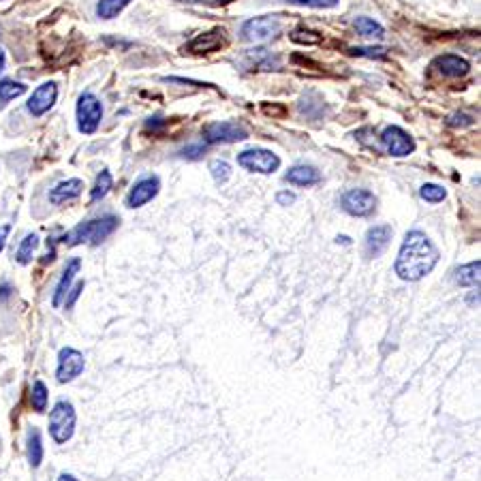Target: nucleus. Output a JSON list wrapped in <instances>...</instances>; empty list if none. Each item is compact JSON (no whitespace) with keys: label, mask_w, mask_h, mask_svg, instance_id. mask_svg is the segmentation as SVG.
I'll use <instances>...</instances> for the list:
<instances>
[{"label":"nucleus","mask_w":481,"mask_h":481,"mask_svg":"<svg viewBox=\"0 0 481 481\" xmlns=\"http://www.w3.org/2000/svg\"><path fill=\"white\" fill-rule=\"evenodd\" d=\"M437 263H439V248L430 242V238L421 231H409L398 250L396 274L402 281L415 283L432 272Z\"/></svg>","instance_id":"f257e3e1"},{"label":"nucleus","mask_w":481,"mask_h":481,"mask_svg":"<svg viewBox=\"0 0 481 481\" xmlns=\"http://www.w3.org/2000/svg\"><path fill=\"white\" fill-rule=\"evenodd\" d=\"M118 218L114 214L100 216V218H92L86 220L82 225H78L75 229H71L62 242L67 246H78V244H100L105 238H110L116 229H118Z\"/></svg>","instance_id":"f03ea898"},{"label":"nucleus","mask_w":481,"mask_h":481,"mask_svg":"<svg viewBox=\"0 0 481 481\" xmlns=\"http://www.w3.org/2000/svg\"><path fill=\"white\" fill-rule=\"evenodd\" d=\"M75 432V409L69 400H58L49 413V435L56 443H67Z\"/></svg>","instance_id":"7ed1b4c3"},{"label":"nucleus","mask_w":481,"mask_h":481,"mask_svg":"<svg viewBox=\"0 0 481 481\" xmlns=\"http://www.w3.org/2000/svg\"><path fill=\"white\" fill-rule=\"evenodd\" d=\"M75 116H78V129L84 135L96 133L100 120H103V103L92 94L84 92L78 98V107H75Z\"/></svg>","instance_id":"20e7f679"},{"label":"nucleus","mask_w":481,"mask_h":481,"mask_svg":"<svg viewBox=\"0 0 481 481\" xmlns=\"http://www.w3.org/2000/svg\"><path fill=\"white\" fill-rule=\"evenodd\" d=\"M283 28V21L278 15H261L244 21L242 26V39L248 43H265L274 39Z\"/></svg>","instance_id":"39448f33"},{"label":"nucleus","mask_w":481,"mask_h":481,"mask_svg":"<svg viewBox=\"0 0 481 481\" xmlns=\"http://www.w3.org/2000/svg\"><path fill=\"white\" fill-rule=\"evenodd\" d=\"M238 165L252 171V173H274L278 167H281V159H278L274 152H270V150L252 148V150L240 152Z\"/></svg>","instance_id":"423d86ee"},{"label":"nucleus","mask_w":481,"mask_h":481,"mask_svg":"<svg viewBox=\"0 0 481 481\" xmlns=\"http://www.w3.org/2000/svg\"><path fill=\"white\" fill-rule=\"evenodd\" d=\"M248 137V131L238 122H210L204 129L206 143H234L244 141Z\"/></svg>","instance_id":"0eeeda50"},{"label":"nucleus","mask_w":481,"mask_h":481,"mask_svg":"<svg viewBox=\"0 0 481 481\" xmlns=\"http://www.w3.org/2000/svg\"><path fill=\"white\" fill-rule=\"evenodd\" d=\"M340 206L351 216H368L376 208V197L366 189H351L342 195Z\"/></svg>","instance_id":"6e6552de"},{"label":"nucleus","mask_w":481,"mask_h":481,"mask_svg":"<svg viewBox=\"0 0 481 481\" xmlns=\"http://www.w3.org/2000/svg\"><path fill=\"white\" fill-rule=\"evenodd\" d=\"M84 372V356L73 347H64L58 353V368L56 376L60 383H69Z\"/></svg>","instance_id":"1a4fd4ad"},{"label":"nucleus","mask_w":481,"mask_h":481,"mask_svg":"<svg viewBox=\"0 0 481 481\" xmlns=\"http://www.w3.org/2000/svg\"><path fill=\"white\" fill-rule=\"evenodd\" d=\"M381 143L392 157H409L415 150L413 137L407 131H402L400 126H387L381 133Z\"/></svg>","instance_id":"9d476101"},{"label":"nucleus","mask_w":481,"mask_h":481,"mask_svg":"<svg viewBox=\"0 0 481 481\" xmlns=\"http://www.w3.org/2000/svg\"><path fill=\"white\" fill-rule=\"evenodd\" d=\"M56 98H58V86H56V82H45V84H41L35 92H33V96L28 98V112L33 114V116H43V114H47L49 110L54 107V103H56Z\"/></svg>","instance_id":"9b49d317"},{"label":"nucleus","mask_w":481,"mask_h":481,"mask_svg":"<svg viewBox=\"0 0 481 481\" xmlns=\"http://www.w3.org/2000/svg\"><path fill=\"white\" fill-rule=\"evenodd\" d=\"M161 189V182L157 175H148V178H141L139 182H135V186L129 191V195H126V206L129 208H141L146 206L148 201H152L157 197Z\"/></svg>","instance_id":"f8f14e48"},{"label":"nucleus","mask_w":481,"mask_h":481,"mask_svg":"<svg viewBox=\"0 0 481 481\" xmlns=\"http://www.w3.org/2000/svg\"><path fill=\"white\" fill-rule=\"evenodd\" d=\"M392 227L390 225H376L370 227L366 234V255L368 257H378L381 252L390 246L392 240Z\"/></svg>","instance_id":"ddd939ff"},{"label":"nucleus","mask_w":481,"mask_h":481,"mask_svg":"<svg viewBox=\"0 0 481 481\" xmlns=\"http://www.w3.org/2000/svg\"><path fill=\"white\" fill-rule=\"evenodd\" d=\"M84 191V182L80 178H69V180H62L58 182L52 191H49V201L52 204H67V201L80 197Z\"/></svg>","instance_id":"4468645a"},{"label":"nucleus","mask_w":481,"mask_h":481,"mask_svg":"<svg viewBox=\"0 0 481 481\" xmlns=\"http://www.w3.org/2000/svg\"><path fill=\"white\" fill-rule=\"evenodd\" d=\"M435 67L445 75V78H462V75L469 73L471 64L469 60L455 56V54H445V56H439L435 60Z\"/></svg>","instance_id":"2eb2a0df"},{"label":"nucleus","mask_w":481,"mask_h":481,"mask_svg":"<svg viewBox=\"0 0 481 481\" xmlns=\"http://www.w3.org/2000/svg\"><path fill=\"white\" fill-rule=\"evenodd\" d=\"M285 180L295 186H313L321 182V173L311 165H295L287 171Z\"/></svg>","instance_id":"dca6fc26"},{"label":"nucleus","mask_w":481,"mask_h":481,"mask_svg":"<svg viewBox=\"0 0 481 481\" xmlns=\"http://www.w3.org/2000/svg\"><path fill=\"white\" fill-rule=\"evenodd\" d=\"M220 45H222V30L214 28L210 33H204V35L195 37L189 43V52H193V54H208V52H214V49H218Z\"/></svg>","instance_id":"f3484780"},{"label":"nucleus","mask_w":481,"mask_h":481,"mask_svg":"<svg viewBox=\"0 0 481 481\" xmlns=\"http://www.w3.org/2000/svg\"><path fill=\"white\" fill-rule=\"evenodd\" d=\"M80 268H82V261H80V259H71V261H69V265L64 268V272H62V278L58 281V285H56V291H54V297H52L54 308H60V304H62V299H64L67 291L71 289V283H73L75 274L80 272Z\"/></svg>","instance_id":"a211bd4d"},{"label":"nucleus","mask_w":481,"mask_h":481,"mask_svg":"<svg viewBox=\"0 0 481 481\" xmlns=\"http://www.w3.org/2000/svg\"><path fill=\"white\" fill-rule=\"evenodd\" d=\"M479 270H481V261H471L462 268L455 270V283L460 287H479Z\"/></svg>","instance_id":"6ab92c4d"},{"label":"nucleus","mask_w":481,"mask_h":481,"mask_svg":"<svg viewBox=\"0 0 481 481\" xmlns=\"http://www.w3.org/2000/svg\"><path fill=\"white\" fill-rule=\"evenodd\" d=\"M131 0H98L96 5V15L100 19H114L118 13L124 11V7L129 5Z\"/></svg>","instance_id":"aec40b11"},{"label":"nucleus","mask_w":481,"mask_h":481,"mask_svg":"<svg viewBox=\"0 0 481 481\" xmlns=\"http://www.w3.org/2000/svg\"><path fill=\"white\" fill-rule=\"evenodd\" d=\"M24 92H26V86H24L21 82H15V80H0V107L7 105L9 100L21 96Z\"/></svg>","instance_id":"412c9836"},{"label":"nucleus","mask_w":481,"mask_h":481,"mask_svg":"<svg viewBox=\"0 0 481 481\" xmlns=\"http://www.w3.org/2000/svg\"><path fill=\"white\" fill-rule=\"evenodd\" d=\"M356 28H358V33L362 35V37H370V39H383V35H385V30H383V26L378 21H374L372 17H358L356 21Z\"/></svg>","instance_id":"4be33fe9"},{"label":"nucleus","mask_w":481,"mask_h":481,"mask_svg":"<svg viewBox=\"0 0 481 481\" xmlns=\"http://www.w3.org/2000/svg\"><path fill=\"white\" fill-rule=\"evenodd\" d=\"M26 443H28V462L37 469L43 460V443H41V435L37 428H30Z\"/></svg>","instance_id":"5701e85b"},{"label":"nucleus","mask_w":481,"mask_h":481,"mask_svg":"<svg viewBox=\"0 0 481 481\" xmlns=\"http://www.w3.org/2000/svg\"><path fill=\"white\" fill-rule=\"evenodd\" d=\"M37 246H39V238L35 236V234H28L26 238L21 240V244H19V248H17V261L21 263V265H26V263H30L33 261V255H35V250H37Z\"/></svg>","instance_id":"b1692460"},{"label":"nucleus","mask_w":481,"mask_h":481,"mask_svg":"<svg viewBox=\"0 0 481 481\" xmlns=\"http://www.w3.org/2000/svg\"><path fill=\"white\" fill-rule=\"evenodd\" d=\"M112 184H114L112 173H110L107 169H103V171H100V173L96 175V182H94V186H92V191H90V199H92V201L103 199V197L110 193Z\"/></svg>","instance_id":"393cba45"},{"label":"nucleus","mask_w":481,"mask_h":481,"mask_svg":"<svg viewBox=\"0 0 481 481\" xmlns=\"http://www.w3.org/2000/svg\"><path fill=\"white\" fill-rule=\"evenodd\" d=\"M30 402H33V409L37 413H43L47 409V387L43 381H35L33 383V394H30Z\"/></svg>","instance_id":"a878e982"},{"label":"nucleus","mask_w":481,"mask_h":481,"mask_svg":"<svg viewBox=\"0 0 481 481\" xmlns=\"http://www.w3.org/2000/svg\"><path fill=\"white\" fill-rule=\"evenodd\" d=\"M419 195H421V199L428 201V204H439V201H443L447 197V191L439 184H423L419 189Z\"/></svg>","instance_id":"bb28decb"},{"label":"nucleus","mask_w":481,"mask_h":481,"mask_svg":"<svg viewBox=\"0 0 481 481\" xmlns=\"http://www.w3.org/2000/svg\"><path fill=\"white\" fill-rule=\"evenodd\" d=\"M291 39L299 45H319L323 37L315 30H308V28H295L291 33Z\"/></svg>","instance_id":"cd10ccee"},{"label":"nucleus","mask_w":481,"mask_h":481,"mask_svg":"<svg viewBox=\"0 0 481 481\" xmlns=\"http://www.w3.org/2000/svg\"><path fill=\"white\" fill-rule=\"evenodd\" d=\"M210 171H212V178L222 184L229 180V175H231V165L227 163V161H212L210 163Z\"/></svg>","instance_id":"c85d7f7f"},{"label":"nucleus","mask_w":481,"mask_h":481,"mask_svg":"<svg viewBox=\"0 0 481 481\" xmlns=\"http://www.w3.org/2000/svg\"><path fill=\"white\" fill-rule=\"evenodd\" d=\"M349 54L360 56V58H385L387 49L385 47H351Z\"/></svg>","instance_id":"c756f323"},{"label":"nucleus","mask_w":481,"mask_h":481,"mask_svg":"<svg viewBox=\"0 0 481 481\" xmlns=\"http://www.w3.org/2000/svg\"><path fill=\"white\" fill-rule=\"evenodd\" d=\"M289 3L304 5V7H315V9H332L338 5V0H289Z\"/></svg>","instance_id":"7c9ffc66"},{"label":"nucleus","mask_w":481,"mask_h":481,"mask_svg":"<svg viewBox=\"0 0 481 481\" xmlns=\"http://www.w3.org/2000/svg\"><path fill=\"white\" fill-rule=\"evenodd\" d=\"M82 291H84V283L82 281L75 285V287H71L67 291V295H64V308H73V304L78 301V297L82 295Z\"/></svg>","instance_id":"2f4dec72"},{"label":"nucleus","mask_w":481,"mask_h":481,"mask_svg":"<svg viewBox=\"0 0 481 481\" xmlns=\"http://www.w3.org/2000/svg\"><path fill=\"white\" fill-rule=\"evenodd\" d=\"M447 124L449 126H471L473 124V118L466 116V114H453L447 118Z\"/></svg>","instance_id":"473e14b6"},{"label":"nucleus","mask_w":481,"mask_h":481,"mask_svg":"<svg viewBox=\"0 0 481 481\" xmlns=\"http://www.w3.org/2000/svg\"><path fill=\"white\" fill-rule=\"evenodd\" d=\"M204 150H206V146H201V143H195V146H189V148H184L180 155L184 157V159H199L201 155H204Z\"/></svg>","instance_id":"72a5a7b5"},{"label":"nucleus","mask_w":481,"mask_h":481,"mask_svg":"<svg viewBox=\"0 0 481 481\" xmlns=\"http://www.w3.org/2000/svg\"><path fill=\"white\" fill-rule=\"evenodd\" d=\"M276 201H278V204H281V206H291L293 201H295V195H293V193H289V191H283V193H278V195H276Z\"/></svg>","instance_id":"f704fd0d"},{"label":"nucleus","mask_w":481,"mask_h":481,"mask_svg":"<svg viewBox=\"0 0 481 481\" xmlns=\"http://www.w3.org/2000/svg\"><path fill=\"white\" fill-rule=\"evenodd\" d=\"M9 234H11V225H0V252L5 250V244H7Z\"/></svg>","instance_id":"c9c22d12"},{"label":"nucleus","mask_w":481,"mask_h":481,"mask_svg":"<svg viewBox=\"0 0 481 481\" xmlns=\"http://www.w3.org/2000/svg\"><path fill=\"white\" fill-rule=\"evenodd\" d=\"M161 126H165V120H163V118H159V116H155V118H150V120L146 122V129H152V131H157V129H161Z\"/></svg>","instance_id":"e433bc0d"},{"label":"nucleus","mask_w":481,"mask_h":481,"mask_svg":"<svg viewBox=\"0 0 481 481\" xmlns=\"http://www.w3.org/2000/svg\"><path fill=\"white\" fill-rule=\"evenodd\" d=\"M11 295H13V287H11L9 283H3V285H0V301H7Z\"/></svg>","instance_id":"4c0bfd02"},{"label":"nucleus","mask_w":481,"mask_h":481,"mask_svg":"<svg viewBox=\"0 0 481 481\" xmlns=\"http://www.w3.org/2000/svg\"><path fill=\"white\" fill-rule=\"evenodd\" d=\"M5 64H7V54H5V49L0 47V73L5 71Z\"/></svg>","instance_id":"58836bf2"},{"label":"nucleus","mask_w":481,"mask_h":481,"mask_svg":"<svg viewBox=\"0 0 481 481\" xmlns=\"http://www.w3.org/2000/svg\"><path fill=\"white\" fill-rule=\"evenodd\" d=\"M58 481H80V479H75V477L69 475V473H62V475L58 477Z\"/></svg>","instance_id":"ea45409f"}]
</instances>
